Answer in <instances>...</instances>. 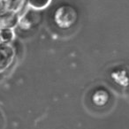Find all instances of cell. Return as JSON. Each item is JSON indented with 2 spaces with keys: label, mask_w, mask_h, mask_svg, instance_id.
<instances>
[{
  "label": "cell",
  "mask_w": 129,
  "mask_h": 129,
  "mask_svg": "<svg viewBox=\"0 0 129 129\" xmlns=\"http://www.w3.org/2000/svg\"><path fill=\"white\" fill-rule=\"evenodd\" d=\"M28 1H29V4L32 6L36 8H40V7H43V6H45L48 3L49 0H28Z\"/></svg>",
  "instance_id": "obj_1"
}]
</instances>
